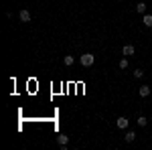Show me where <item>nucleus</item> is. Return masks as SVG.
I'll list each match as a JSON object with an SVG mask.
<instances>
[{
    "label": "nucleus",
    "instance_id": "f257e3e1",
    "mask_svg": "<svg viewBox=\"0 0 152 150\" xmlns=\"http://www.w3.org/2000/svg\"><path fill=\"white\" fill-rule=\"evenodd\" d=\"M94 61H95V57L91 55V53H83L81 57H79V63H81L83 67H91V65H94Z\"/></svg>",
    "mask_w": 152,
    "mask_h": 150
},
{
    "label": "nucleus",
    "instance_id": "f03ea898",
    "mask_svg": "<svg viewBox=\"0 0 152 150\" xmlns=\"http://www.w3.org/2000/svg\"><path fill=\"white\" fill-rule=\"evenodd\" d=\"M128 124H130V122L124 118V116H120V118L116 120V126L120 128V130H126V128H128Z\"/></svg>",
    "mask_w": 152,
    "mask_h": 150
},
{
    "label": "nucleus",
    "instance_id": "7ed1b4c3",
    "mask_svg": "<svg viewBox=\"0 0 152 150\" xmlns=\"http://www.w3.org/2000/svg\"><path fill=\"white\" fill-rule=\"evenodd\" d=\"M122 53H124L126 57H130V55L136 53V47H134V45H124V47H122Z\"/></svg>",
    "mask_w": 152,
    "mask_h": 150
},
{
    "label": "nucleus",
    "instance_id": "20e7f679",
    "mask_svg": "<svg viewBox=\"0 0 152 150\" xmlns=\"http://www.w3.org/2000/svg\"><path fill=\"white\" fill-rule=\"evenodd\" d=\"M67 142H69V136H65V134H59L57 136V144L59 146H67Z\"/></svg>",
    "mask_w": 152,
    "mask_h": 150
},
{
    "label": "nucleus",
    "instance_id": "39448f33",
    "mask_svg": "<svg viewBox=\"0 0 152 150\" xmlns=\"http://www.w3.org/2000/svg\"><path fill=\"white\" fill-rule=\"evenodd\" d=\"M18 16H20V20H23V23H31V12H28V10H20Z\"/></svg>",
    "mask_w": 152,
    "mask_h": 150
},
{
    "label": "nucleus",
    "instance_id": "423d86ee",
    "mask_svg": "<svg viewBox=\"0 0 152 150\" xmlns=\"http://www.w3.org/2000/svg\"><path fill=\"white\" fill-rule=\"evenodd\" d=\"M146 8H148L146 2H138V4H136V12H138V14H146Z\"/></svg>",
    "mask_w": 152,
    "mask_h": 150
},
{
    "label": "nucleus",
    "instance_id": "0eeeda50",
    "mask_svg": "<svg viewBox=\"0 0 152 150\" xmlns=\"http://www.w3.org/2000/svg\"><path fill=\"white\" fill-rule=\"evenodd\" d=\"M138 93H140V97H148L150 95V87L148 85H142L140 89H138Z\"/></svg>",
    "mask_w": 152,
    "mask_h": 150
},
{
    "label": "nucleus",
    "instance_id": "6e6552de",
    "mask_svg": "<svg viewBox=\"0 0 152 150\" xmlns=\"http://www.w3.org/2000/svg\"><path fill=\"white\" fill-rule=\"evenodd\" d=\"M142 23H144V26H148V29H150V26H152V14H144Z\"/></svg>",
    "mask_w": 152,
    "mask_h": 150
},
{
    "label": "nucleus",
    "instance_id": "1a4fd4ad",
    "mask_svg": "<svg viewBox=\"0 0 152 150\" xmlns=\"http://www.w3.org/2000/svg\"><path fill=\"white\" fill-rule=\"evenodd\" d=\"M124 138H126V142H134V140H136V132H132V130H130V132H126V136H124Z\"/></svg>",
    "mask_w": 152,
    "mask_h": 150
},
{
    "label": "nucleus",
    "instance_id": "9d476101",
    "mask_svg": "<svg viewBox=\"0 0 152 150\" xmlns=\"http://www.w3.org/2000/svg\"><path fill=\"white\" fill-rule=\"evenodd\" d=\"M63 63H65V65H67V67H71V65H73V63H75V59L71 57V55H65V59H63Z\"/></svg>",
    "mask_w": 152,
    "mask_h": 150
},
{
    "label": "nucleus",
    "instance_id": "9b49d317",
    "mask_svg": "<svg viewBox=\"0 0 152 150\" xmlns=\"http://www.w3.org/2000/svg\"><path fill=\"white\" fill-rule=\"evenodd\" d=\"M136 122H138V126H140V128H144V126H146V124H148V120H146L144 116H140V118H138Z\"/></svg>",
    "mask_w": 152,
    "mask_h": 150
},
{
    "label": "nucleus",
    "instance_id": "f8f14e48",
    "mask_svg": "<svg viewBox=\"0 0 152 150\" xmlns=\"http://www.w3.org/2000/svg\"><path fill=\"white\" fill-rule=\"evenodd\" d=\"M120 69H128V59H126V57L120 61Z\"/></svg>",
    "mask_w": 152,
    "mask_h": 150
},
{
    "label": "nucleus",
    "instance_id": "ddd939ff",
    "mask_svg": "<svg viewBox=\"0 0 152 150\" xmlns=\"http://www.w3.org/2000/svg\"><path fill=\"white\" fill-rule=\"evenodd\" d=\"M142 75H144V71H142V69H136V71H134V77H136V79H140Z\"/></svg>",
    "mask_w": 152,
    "mask_h": 150
}]
</instances>
